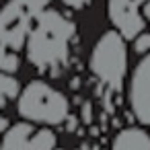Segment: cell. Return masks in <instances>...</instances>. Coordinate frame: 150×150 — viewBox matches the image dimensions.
I'll return each mask as SVG.
<instances>
[{
	"instance_id": "obj_1",
	"label": "cell",
	"mask_w": 150,
	"mask_h": 150,
	"mask_svg": "<svg viewBox=\"0 0 150 150\" xmlns=\"http://www.w3.org/2000/svg\"><path fill=\"white\" fill-rule=\"evenodd\" d=\"M74 23L58 11H43L27 35V60L37 70H54L66 64Z\"/></svg>"
},
{
	"instance_id": "obj_2",
	"label": "cell",
	"mask_w": 150,
	"mask_h": 150,
	"mask_svg": "<svg viewBox=\"0 0 150 150\" xmlns=\"http://www.w3.org/2000/svg\"><path fill=\"white\" fill-rule=\"evenodd\" d=\"M52 0H8L0 11V72L11 74L19 68L17 52L27 41L31 23L47 11Z\"/></svg>"
},
{
	"instance_id": "obj_3",
	"label": "cell",
	"mask_w": 150,
	"mask_h": 150,
	"mask_svg": "<svg viewBox=\"0 0 150 150\" xmlns=\"http://www.w3.org/2000/svg\"><path fill=\"white\" fill-rule=\"evenodd\" d=\"M17 109L19 115L29 123L60 125L68 119L70 103L62 91L43 80H33L21 91Z\"/></svg>"
},
{
	"instance_id": "obj_4",
	"label": "cell",
	"mask_w": 150,
	"mask_h": 150,
	"mask_svg": "<svg viewBox=\"0 0 150 150\" xmlns=\"http://www.w3.org/2000/svg\"><path fill=\"white\" fill-rule=\"evenodd\" d=\"M127 45L125 39L115 31H105L95 41L91 52V72L111 88H121L123 78L127 74Z\"/></svg>"
},
{
	"instance_id": "obj_5",
	"label": "cell",
	"mask_w": 150,
	"mask_h": 150,
	"mask_svg": "<svg viewBox=\"0 0 150 150\" xmlns=\"http://www.w3.org/2000/svg\"><path fill=\"white\" fill-rule=\"evenodd\" d=\"M0 150H56V134L47 127H35L29 121L11 125L0 142Z\"/></svg>"
},
{
	"instance_id": "obj_6",
	"label": "cell",
	"mask_w": 150,
	"mask_h": 150,
	"mask_svg": "<svg viewBox=\"0 0 150 150\" xmlns=\"http://www.w3.org/2000/svg\"><path fill=\"white\" fill-rule=\"evenodd\" d=\"M146 0H109L107 2V15L115 27V31L123 39H136L144 27L146 21L142 17V4Z\"/></svg>"
},
{
	"instance_id": "obj_7",
	"label": "cell",
	"mask_w": 150,
	"mask_h": 150,
	"mask_svg": "<svg viewBox=\"0 0 150 150\" xmlns=\"http://www.w3.org/2000/svg\"><path fill=\"white\" fill-rule=\"evenodd\" d=\"M127 101L138 121L150 129V54L144 56L132 72Z\"/></svg>"
},
{
	"instance_id": "obj_8",
	"label": "cell",
	"mask_w": 150,
	"mask_h": 150,
	"mask_svg": "<svg viewBox=\"0 0 150 150\" xmlns=\"http://www.w3.org/2000/svg\"><path fill=\"white\" fill-rule=\"evenodd\" d=\"M111 150H150V132L138 125L123 127L115 134Z\"/></svg>"
},
{
	"instance_id": "obj_9",
	"label": "cell",
	"mask_w": 150,
	"mask_h": 150,
	"mask_svg": "<svg viewBox=\"0 0 150 150\" xmlns=\"http://www.w3.org/2000/svg\"><path fill=\"white\" fill-rule=\"evenodd\" d=\"M19 95V80L11 74L0 72V109H2L11 99H15ZM4 127V119L0 117V129Z\"/></svg>"
},
{
	"instance_id": "obj_10",
	"label": "cell",
	"mask_w": 150,
	"mask_h": 150,
	"mask_svg": "<svg viewBox=\"0 0 150 150\" xmlns=\"http://www.w3.org/2000/svg\"><path fill=\"white\" fill-rule=\"evenodd\" d=\"M134 52L138 56H148L150 54V31H142L136 39H134Z\"/></svg>"
},
{
	"instance_id": "obj_11",
	"label": "cell",
	"mask_w": 150,
	"mask_h": 150,
	"mask_svg": "<svg viewBox=\"0 0 150 150\" xmlns=\"http://www.w3.org/2000/svg\"><path fill=\"white\" fill-rule=\"evenodd\" d=\"M60 2H62L64 6H68V8L80 11V8H84V6L88 4V0H60Z\"/></svg>"
},
{
	"instance_id": "obj_12",
	"label": "cell",
	"mask_w": 150,
	"mask_h": 150,
	"mask_svg": "<svg viewBox=\"0 0 150 150\" xmlns=\"http://www.w3.org/2000/svg\"><path fill=\"white\" fill-rule=\"evenodd\" d=\"M142 17L146 23H150V0H146V2L142 4Z\"/></svg>"
}]
</instances>
